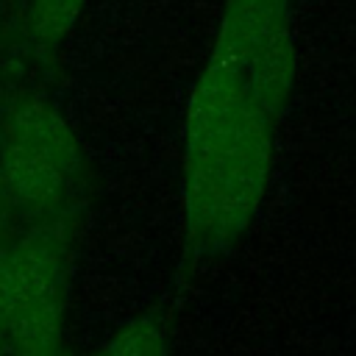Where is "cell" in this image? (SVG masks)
<instances>
[{
    "instance_id": "6da1fadb",
    "label": "cell",
    "mask_w": 356,
    "mask_h": 356,
    "mask_svg": "<svg viewBox=\"0 0 356 356\" xmlns=\"http://www.w3.org/2000/svg\"><path fill=\"white\" fill-rule=\"evenodd\" d=\"M270 153V114L256 100L186 145L189 245H225L248 225L267 184Z\"/></svg>"
},
{
    "instance_id": "7a4b0ae2",
    "label": "cell",
    "mask_w": 356,
    "mask_h": 356,
    "mask_svg": "<svg viewBox=\"0 0 356 356\" xmlns=\"http://www.w3.org/2000/svg\"><path fill=\"white\" fill-rule=\"evenodd\" d=\"M250 97L273 117L284 108L295 78V44L286 14L275 17L245 53Z\"/></svg>"
},
{
    "instance_id": "3957f363",
    "label": "cell",
    "mask_w": 356,
    "mask_h": 356,
    "mask_svg": "<svg viewBox=\"0 0 356 356\" xmlns=\"http://www.w3.org/2000/svg\"><path fill=\"white\" fill-rule=\"evenodd\" d=\"M0 159H3V184L22 206L47 211L64 200L72 175L42 147L6 136Z\"/></svg>"
},
{
    "instance_id": "277c9868",
    "label": "cell",
    "mask_w": 356,
    "mask_h": 356,
    "mask_svg": "<svg viewBox=\"0 0 356 356\" xmlns=\"http://www.w3.org/2000/svg\"><path fill=\"white\" fill-rule=\"evenodd\" d=\"M6 136H14L33 147H42L70 175H78V170H81V147H78L72 128L42 97H25L8 111Z\"/></svg>"
},
{
    "instance_id": "5b68a950",
    "label": "cell",
    "mask_w": 356,
    "mask_h": 356,
    "mask_svg": "<svg viewBox=\"0 0 356 356\" xmlns=\"http://www.w3.org/2000/svg\"><path fill=\"white\" fill-rule=\"evenodd\" d=\"M6 259H8L17 309L61 292V248L47 231L19 239L6 253Z\"/></svg>"
},
{
    "instance_id": "8992f818",
    "label": "cell",
    "mask_w": 356,
    "mask_h": 356,
    "mask_svg": "<svg viewBox=\"0 0 356 356\" xmlns=\"http://www.w3.org/2000/svg\"><path fill=\"white\" fill-rule=\"evenodd\" d=\"M3 331L11 339L17 356L56 353L61 342V292L17 309Z\"/></svg>"
},
{
    "instance_id": "52a82bcc",
    "label": "cell",
    "mask_w": 356,
    "mask_h": 356,
    "mask_svg": "<svg viewBox=\"0 0 356 356\" xmlns=\"http://www.w3.org/2000/svg\"><path fill=\"white\" fill-rule=\"evenodd\" d=\"M167 325L159 312H147L120 328L97 356H167Z\"/></svg>"
},
{
    "instance_id": "ba28073f",
    "label": "cell",
    "mask_w": 356,
    "mask_h": 356,
    "mask_svg": "<svg viewBox=\"0 0 356 356\" xmlns=\"http://www.w3.org/2000/svg\"><path fill=\"white\" fill-rule=\"evenodd\" d=\"M83 0H31V33L39 44L61 42L81 14Z\"/></svg>"
},
{
    "instance_id": "9c48e42d",
    "label": "cell",
    "mask_w": 356,
    "mask_h": 356,
    "mask_svg": "<svg viewBox=\"0 0 356 356\" xmlns=\"http://www.w3.org/2000/svg\"><path fill=\"white\" fill-rule=\"evenodd\" d=\"M50 356H72V353H67V350H61V348H58V350H56V353H50Z\"/></svg>"
},
{
    "instance_id": "30bf717a",
    "label": "cell",
    "mask_w": 356,
    "mask_h": 356,
    "mask_svg": "<svg viewBox=\"0 0 356 356\" xmlns=\"http://www.w3.org/2000/svg\"><path fill=\"white\" fill-rule=\"evenodd\" d=\"M3 256H6V248H3V239H0V261H3Z\"/></svg>"
}]
</instances>
